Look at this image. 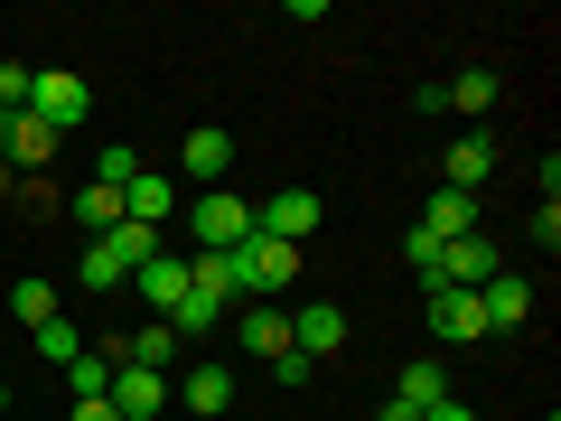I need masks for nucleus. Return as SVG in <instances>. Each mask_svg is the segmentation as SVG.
<instances>
[{
  "label": "nucleus",
  "mask_w": 561,
  "mask_h": 421,
  "mask_svg": "<svg viewBox=\"0 0 561 421\" xmlns=\"http://www.w3.org/2000/svg\"><path fill=\"white\" fill-rule=\"evenodd\" d=\"M290 272H300V243H280V235H243V243H234L243 300H272V291H290Z\"/></svg>",
  "instance_id": "f257e3e1"
},
{
  "label": "nucleus",
  "mask_w": 561,
  "mask_h": 421,
  "mask_svg": "<svg viewBox=\"0 0 561 421\" xmlns=\"http://www.w3.org/2000/svg\"><path fill=\"white\" fill-rule=\"evenodd\" d=\"M187 235H197V253H234V243L253 235V197H234V187H206V197L187 206Z\"/></svg>",
  "instance_id": "f03ea898"
},
{
  "label": "nucleus",
  "mask_w": 561,
  "mask_h": 421,
  "mask_svg": "<svg viewBox=\"0 0 561 421\" xmlns=\"http://www.w3.org/2000/svg\"><path fill=\"white\" fill-rule=\"evenodd\" d=\"M440 402H449V375H440V356H412V365L393 375V402H383L375 421H431Z\"/></svg>",
  "instance_id": "7ed1b4c3"
},
{
  "label": "nucleus",
  "mask_w": 561,
  "mask_h": 421,
  "mask_svg": "<svg viewBox=\"0 0 561 421\" xmlns=\"http://www.w3.org/2000/svg\"><path fill=\"white\" fill-rule=\"evenodd\" d=\"M28 113H38L47 132L66 140L84 113H94V84H84V76H66V66H47V76H38V94H28Z\"/></svg>",
  "instance_id": "20e7f679"
},
{
  "label": "nucleus",
  "mask_w": 561,
  "mask_h": 421,
  "mask_svg": "<svg viewBox=\"0 0 561 421\" xmlns=\"http://www.w3.org/2000/svg\"><path fill=\"white\" fill-rule=\"evenodd\" d=\"M253 235H280V243H309V235H319V197H309V187H272V197L253 206Z\"/></svg>",
  "instance_id": "39448f33"
},
{
  "label": "nucleus",
  "mask_w": 561,
  "mask_h": 421,
  "mask_svg": "<svg viewBox=\"0 0 561 421\" xmlns=\"http://www.w3.org/2000/svg\"><path fill=\"white\" fill-rule=\"evenodd\" d=\"M431 338H440V346L486 338V309H478V291H449V281H431Z\"/></svg>",
  "instance_id": "423d86ee"
},
{
  "label": "nucleus",
  "mask_w": 561,
  "mask_h": 421,
  "mask_svg": "<svg viewBox=\"0 0 561 421\" xmlns=\"http://www.w3.org/2000/svg\"><path fill=\"white\" fill-rule=\"evenodd\" d=\"M113 412L122 421H160L169 412V375H150V365H113Z\"/></svg>",
  "instance_id": "0eeeda50"
},
{
  "label": "nucleus",
  "mask_w": 561,
  "mask_h": 421,
  "mask_svg": "<svg viewBox=\"0 0 561 421\" xmlns=\"http://www.w3.org/2000/svg\"><path fill=\"white\" fill-rule=\"evenodd\" d=\"M290 346H300L309 365H319V356H337V346H346V309H337V300H309L300 319H290Z\"/></svg>",
  "instance_id": "6e6552de"
},
{
  "label": "nucleus",
  "mask_w": 561,
  "mask_h": 421,
  "mask_svg": "<svg viewBox=\"0 0 561 421\" xmlns=\"http://www.w3.org/2000/svg\"><path fill=\"white\" fill-rule=\"evenodd\" d=\"M0 160H10V169H47V160H57V132H47L38 113H10V122H0Z\"/></svg>",
  "instance_id": "1a4fd4ad"
},
{
  "label": "nucleus",
  "mask_w": 561,
  "mask_h": 421,
  "mask_svg": "<svg viewBox=\"0 0 561 421\" xmlns=\"http://www.w3.org/2000/svg\"><path fill=\"white\" fill-rule=\"evenodd\" d=\"M131 291H140V300H150V309L169 319V309L187 300V253H150V262L131 272Z\"/></svg>",
  "instance_id": "9d476101"
},
{
  "label": "nucleus",
  "mask_w": 561,
  "mask_h": 421,
  "mask_svg": "<svg viewBox=\"0 0 561 421\" xmlns=\"http://www.w3.org/2000/svg\"><path fill=\"white\" fill-rule=\"evenodd\" d=\"M187 291H197V300H216L225 319H234V309H243V281H234V253H187Z\"/></svg>",
  "instance_id": "9b49d317"
},
{
  "label": "nucleus",
  "mask_w": 561,
  "mask_h": 421,
  "mask_svg": "<svg viewBox=\"0 0 561 421\" xmlns=\"http://www.w3.org/2000/svg\"><path fill=\"white\" fill-rule=\"evenodd\" d=\"M234 365H197V375L179 384V412H197V421H216V412H234Z\"/></svg>",
  "instance_id": "f8f14e48"
},
{
  "label": "nucleus",
  "mask_w": 561,
  "mask_h": 421,
  "mask_svg": "<svg viewBox=\"0 0 561 421\" xmlns=\"http://www.w3.org/2000/svg\"><path fill=\"white\" fill-rule=\"evenodd\" d=\"M478 309H486V338H496V328H524V319H534V291H524L515 272H496V281H478Z\"/></svg>",
  "instance_id": "ddd939ff"
},
{
  "label": "nucleus",
  "mask_w": 561,
  "mask_h": 421,
  "mask_svg": "<svg viewBox=\"0 0 561 421\" xmlns=\"http://www.w3.org/2000/svg\"><path fill=\"white\" fill-rule=\"evenodd\" d=\"M234 328H243V356H262V365L290 346V319H280L272 300H243V309H234Z\"/></svg>",
  "instance_id": "4468645a"
},
{
  "label": "nucleus",
  "mask_w": 561,
  "mask_h": 421,
  "mask_svg": "<svg viewBox=\"0 0 561 421\" xmlns=\"http://www.w3.org/2000/svg\"><path fill=\"white\" fill-rule=\"evenodd\" d=\"M179 169H187V179H225V169H234V132L197 122V132H187V150H179Z\"/></svg>",
  "instance_id": "2eb2a0df"
},
{
  "label": "nucleus",
  "mask_w": 561,
  "mask_h": 421,
  "mask_svg": "<svg viewBox=\"0 0 561 421\" xmlns=\"http://www.w3.org/2000/svg\"><path fill=\"white\" fill-rule=\"evenodd\" d=\"M421 235H431V243H459V235H478V197L440 187V197H431V216H421Z\"/></svg>",
  "instance_id": "dca6fc26"
},
{
  "label": "nucleus",
  "mask_w": 561,
  "mask_h": 421,
  "mask_svg": "<svg viewBox=\"0 0 561 421\" xmlns=\"http://www.w3.org/2000/svg\"><path fill=\"white\" fill-rule=\"evenodd\" d=\"M486 169H496V150H486V140L468 132L459 150H449V160H440V187H459V197H478V179H486Z\"/></svg>",
  "instance_id": "f3484780"
},
{
  "label": "nucleus",
  "mask_w": 561,
  "mask_h": 421,
  "mask_svg": "<svg viewBox=\"0 0 561 421\" xmlns=\"http://www.w3.org/2000/svg\"><path fill=\"white\" fill-rule=\"evenodd\" d=\"M122 225H150V235H169V179H131V187H122Z\"/></svg>",
  "instance_id": "a211bd4d"
},
{
  "label": "nucleus",
  "mask_w": 561,
  "mask_h": 421,
  "mask_svg": "<svg viewBox=\"0 0 561 421\" xmlns=\"http://www.w3.org/2000/svg\"><path fill=\"white\" fill-rule=\"evenodd\" d=\"M66 394H76V402H113V356H103V346H84V356L66 365Z\"/></svg>",
  "instance_id": "6ab92c4d"
},
{
  "label": "nucleus",
  "mask_w": 561,
  "mask_h": 421,
  "mask_svg": "<svg viewBox=\"0 0 561 421\" xmlns=\"http://www.w3.org/2000/svg\"><path fill=\"white\" fill-rule=\"evenodd\" d=\"M76 225L84 235H113L122 225V187H76Z\"/></svg>",
  "instance_id": "aec40b11"
},
{
  "label": "nucleus",
  "mask_w": 561,
  "mask_h": 421,
  "mask_svg": "<svg viewBox=\"0 0 561 421\" xmlns=\"http://www.w3.org/2000/svg\"><path fill=\"white\" fill-rule=\"evenodd\" d=\"M76 281H84V291H122V281H131V272H122V253H113V243H84V262H76Z\"/></svg>",
  "instance_id": "412c9836"
},
{
  "label": "nucleus",
  "mask_w": 561,
  "mask_h": 421,
  "mask_svg": "<svg viewBox=\"0 0 561 421\" xmlns=\"http://www.w3.org/2000/svg\"><path fill=\"white\" fill-rule=\"evenodd\" d=\"M10 319H20V328H38V319H57V291H47L38 272H20V291H10Z\"/></svg>",
  "instance_id": "4be33fe9"
},
{
  "label": "nucleus",
  "mask_w": 561,
  "mask_h": 421,
  "mask_svg": "<svg viewBox=\"0 0 561 421\" xmlns=\"http://www.w3.org/2000/svg\"><path fill=\"white\" fill-rule=\"evenodd\" d=\"M440 103H459V113H486V103H496V76H486V66H459Z\"/></svg>",
  "instance_id": "5701e85b"
},
{
  "label": "nucleus",
  "mask_w": 561,
  "mask_h": 421,
  "mask_svg": "<svg viewBox=\"0 0 561 421\" xmlns=\"http://www.w3.org/2000/svg\"><path fill=\"white\" fill-rule=\"evenodd\" d=\"M38 356H47V365H76V356H84V328H76V319H38Z\"/></svg>",
  "instance_id": "b1692460"
},
{
  "label": "nucleus",
  "mask_w": 561,
  "mask_h": 421,
  "mask_svg": "<svg viewBox=\"0 0 561 421\" xmlns=\"http://www.w3.org/2000/svg\"><path fill=\"white\" fill-rule=\"evenodd\" d=\"M28 94H38V66L0 57V113H28Z\"/></svg>",
  "instance_id": "393cba45"
},
{
  "label": "nucleus",
  "mask_w": 561,
  "mask_h": 421,
  "mask_svg": "<svg viewBox=\"0 0 561 421\" xmlns=\"http://www.w3.org/2000/svg\"><path fill=\"white\" fill-rule=\"evenodd\" d=\"M131 179H140V150H122V140L94 150V187H131Z\"/></svg>",
  "instance_id": "a878e982"
},
{
  "label": "nucleus",
  "mask_w": 561,
  "mask_h": 421,
  "mask_svg": "<svg viewBox=\"0 0 561 421\" xmlns=\"http://www.w3.org/2000/svg\"><path fill=\"white\" fill-rule=\"evenodd\" d=\"M309 375H319V365H309V356H300V346H280V356H272V384H290V394H300V384H309Z\"/></svg>",
  "instance_id": "bb28decb"
},
{
  "label": "nucleus",
  "mask_w": 561,
  "mask_h": 421,
  "mask_svg": "<svg viewBox=\"0 0 561 421\" xmlns=\"http://www.w3.org/2000/svg\"><path fill=\"white\" fill-rule=\"evenodd\" d=\"M402 253H412V272H421V281H431V272H440V243H431V235H421V225H412V235H402Z\"/></svg>",
  "instance_id": "cd10ccee"
},
{
  "label": "nucleus",
  "mask_w": 561,
  "mask_h": 421,
  "mask_svg": "<svg viewBox=\"0 0 561 421\" xmlns=\"http://www.w3.org/2000/svg\"><path fill=\"white\" fill-rule=\"evenodd\" d=\"M66 421H122V412H113V402H76V412H66Z\"/></svg>",
  "instance_id": "c85d7f7f"
},
{
  "label": "nucleus",
  "mask_w": 561,
  "mask_h": 421,
  "mask_svg": "<svg viewBox=\"0 0 561 421\" xmlns=\"http://www.w3.org/2000/svg\"><path fill=\"white\" fill-rule=\"evenodd\" d=\"M431 421H478V412H468V402H459V394H449V402H440V412H431Z\"/></svg>",
  "instance_id": "c756f323"
},
{
  "label": "nucleus",
  "mask_w": 561,
  "mask_h": 421,
  "mask_svg": "<svg viewBox=\"0 0 561 421\" xmlns=\"http://www.w3.org/2000/svg\"><path fill=\"white\" fill-rule=\"evenodd\" d=\"M0 187H20V169H10V160H0Z\"/></svg>",
  "instance_id": "7c9ffc66"
},
{
  "label": "nucleus",
  "mask_w": 561,
  "mask_h": 421,
  "mask_svg": "<svg viewBox=\"0 0 561 421\" xmlns=\"http://www.w3.org/2000/svg\"><path fill=\"white\" fill-rule=\"evenodd\" d=\"M0 412H10V384H0Z\"/></svg>",
  "instance_id": "2f4dec72"
}]
</instances>
